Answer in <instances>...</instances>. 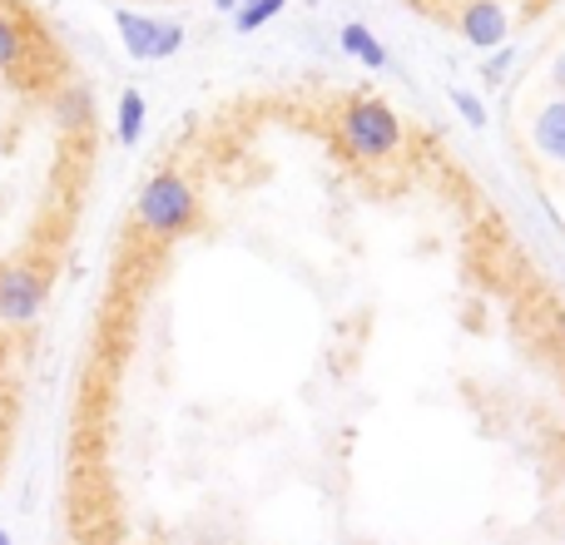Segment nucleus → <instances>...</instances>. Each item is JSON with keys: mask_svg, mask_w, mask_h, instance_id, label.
<instances>
[{"mask_svg": "<svg viewBox=\"0 0 565 545\" xmlns=\"http://www.w3.org/2000/svg\"><path fill=\"white\" fill-rule=\"evenodd\" d=\"M204 224V204H199L194 184L179 169H154L135 199V228L154 244H179Z\"/></svg>", "mask_w": 565, "mask_h": 545, "instance_id": "f257e3e1", "label": "nucleus"}, {"mask_svg": "<svg viewBox=\"0 0 565 545\" xmlns=\"http://www.w3.org/2000/svg\"><path fill=\"white\" fill-rule=\"evenodd\" d=\"M332 135H338V145L348 149L352 159H362V164H382V159L402 154V145H407L402 115L377 95L342 99L338 115H332Z\"/></svg>", "mask_w": 565, "mask_h": 545, "instance_id": "f03ea898", "label": "nucleus"}, {"mask_svg": "<svg viewBox=\"0 0 565 545\" xmlns=\"http://www.w3.org/2000/svg\"><path fill=\"white\" fill-rule=\"evenodd\" d=\"M50 302V268L35 258H6L0 264V328H25Z\"/></svg>", "mask_w": 565, "mask_h": 545, "instance_id": "7ed1b4c3", "label": "nucleus"}, {"mask_svg": "<svg viewBox=\"0 0 565 545\" xmlns=\"http://www.w3.org/2000/svg\"><path fill=\"white\" fill-rule=\"evenodd\" d=\"M115 30H119L125 55L139 60V65H154V60H169L184 50V25H179V20L145 15V10H119Z\"/></svg>", "mask_w": 565, "mask_h": 545, "instance_id": "20e7f679", "label": "nucleus"}, {"mask_svg": "<svg viewBox=\"0 0 565 545\" xmlns=\"http://www.w3.org/2000/svg\"><path fill=\"white\" fill-rule=\"evenodd\" d=\"M457 30L467 45H477L481 55H491V50H501L511 40V15L501 0H467L457 15Z\"/></svg>", "mask_w": 565, "mask_h": 545, "instance_id": "39448f33", "label": "nucleus"}, {"mask_svg": "<svg viewBox=\"0 0 565 545\" xmlns=\"http://www.w3.org/2000/svg\"><path fill=\"white\" fill-rule=\"evenodd\" d=\"M531 149L565 169V95H551L546 105L531 115Z\"/></svg>", "mask_w": 565, "mask_h": 545, "instance_id": "423d86ee", "label": "nucleus"}, {"mask_svg": "<svg viewBox=\"0 0 565 545\" xmlns=\"http://www.w3.org/2000/svg\"><path fill=\"white\" fill-rule=\"evenodd\" d=\"M338 45H342V55H352V60H362L367 70H387V45H382L377 35H372V25H362V20H348V25L338 30Z\"/></svg>", "mask_w": 565, "mask_h": 545, "instance_id": "0eeeda50", "label": "nucleus"}, {"mask_svg": "<svg viewBox=\"0 0 565 545\" xmlns=\"http://www.w3.org/2000/svg\"><path fill=\"white\" fill-rule=\"evenodd\" d=\"M145 125H149V105H145V89L129 85L115 105V139L119 145H139L145 139Z\"/></svg>", "mask_w": 565, "mask_h": 545, "instance_id": "6e6552de", "label": "nucleus"}, {"mask_svg": "<svg viewBox=\"0 0 565 545\" xmlns=\"http://www.w3.org/2000/svg\"><path fill=\"white\" fill-rule=\"evenodd\" d=\"M20 65H30V35L15 15L0 10V75H15Z\"/></svg>", "mask_w": 565, "mask_h": 545, "instance_id": "1a4fd4ad", "label": "nucleus"}, {"mask_svg": "<svg viewBox=\"0 0 565 545\" xmlns=\"http://www.w3.org/2000/svg\"><path fill=\"white\" fill-rule=\"evenodd\" d=\"M282 6H288V0H244V6L234 10V30L238 35H254V30H264L268 20L282 15Z\"/></svg>", "mask_w": 565, "mask_h": 545, "instance_id": "9d476101", "label": "nucleus"}, {"mask_svg": "<svg viewBox=\"0 0 565 545\" xmlns=\"http://www.w3.org/2000/svg\"><path fill=\"white\" fill-rule=\"evenodd\" d=\"M50 109H55V119H60V125H65V129H79V125H89V115H95V109H89V89H65V95H55V105H50Z\"/></svg>", "mask_w": 565, "mask_h": 545, "instance_id": "9b49d317", "label": "nucleus"}, {"mask_svg": "<svg viewBox=\"0 0 565 545\" xmlns=\"http://www.w3.org/2000/svg\"><path fill=\"white\" fill-rule=\"evenodd\" d=\"M451 105H457V115L467 119L471 129H487L491 125V109H487V99H481L477 89H451Z\"/></svg>", "mask_w": 565, "mask_h": 545, "instance_id": "f8f14e48", "label": "nucleus"}, {"mask_svg": "<svg viewBox=\"0 0 565 545\" xmlns=\"http://www.w3.org/2000/svg\"><path fill=\"white\" fill-rule=\"evenodd\" d=\"M511 60H516V50H511V45H501V50H491V60H487V85H501V79H507V70H511Z\"/></svg>", "mask_w": 565, "mask_h": 545, "instance_id": "ddd939ff", "label": "nucleus"}, {"mask_svg": "<svg viewBox=\"0 0 565 545\" xmlns=\"http://www.w3.org/2000/svg\"><path fill=\"white\" fill-rule=\"evenodd\" d=\"M551 85H556V95H565V50L551 60Z\"/></svg>", "mask_w": 565, "mask_h": 545, "instance_id": "4468645a", "label": "nucleus"}, {"mask_svg": "<svg viewBox=\"0 0 565 545\" xmlns=\"http://www.w3.org/2000/svg\"><path fill=\"white\" fill-rule=\"evenodd\" d=\"M238 6H244V0H214V10H228V15H234Z\"/></svg>", "mask_w": 565, "mask_h": 545, "instance_id": "2eb2a0df", "label": "nucleus"}, {"mask_svg": "<svg viewBox=\"0 0 565 545\" xmlns=\"http://www.w3.org/2000/svg\"><path fill=\"white\" fill-rule=\"evenodd\" d=\"M0 545H15V536H10V531H0Z\"/></svg>", "mask_w": 565, "mask_h": 545, "instance_id": "dca6fc26", "label": "nucleus"}]
</instances>
